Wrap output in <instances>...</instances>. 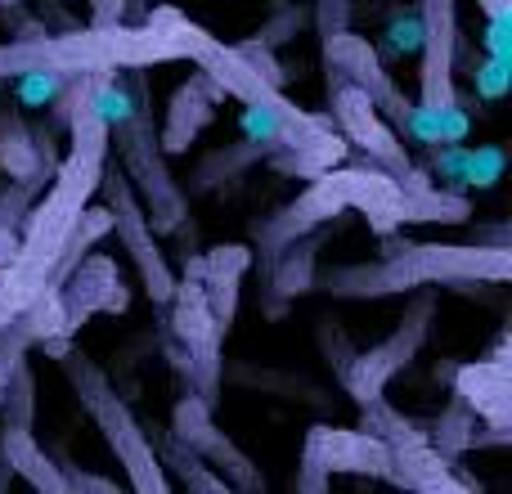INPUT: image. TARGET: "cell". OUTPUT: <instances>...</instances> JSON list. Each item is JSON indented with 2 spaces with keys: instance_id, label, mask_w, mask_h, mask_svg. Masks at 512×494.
<instances>
[{
  "instance_id": "17",
  "label": "cell",
  "mask_w": 512,
  "mask_h": 494,
  "mask_svg": "<svg viewBox=\"0 0 512 494\" xmlns=\"http://www.w3.org/2000/svg\"><path fill=\"white\" fill-rule=\"evenodd\" d=\"M0 463H5L14 477H23L32 490H50V494L68 490V477H63L59 463H50V454L36 445L32 427H5V432H0Z\"/></svg>"
},
{
  "instance_id": "20",
  "label": "cell",
  "mask_w": 512,
  "mask_h": 494,
  "mask_svg": "<svg viewBox=\"0 0 512 494\" xmlns=\"http://www.w3.org/2000/svg\"><path fill=\"white\" fill-rule=\"evenodd\" d=\"M9 81H14V104L18 108H50L54 99H63V90H68L72 77L59 72V68H27Z\"/></svg>"
},
{
  "instance_id": "10",
  "label": "cell",
  "mask_w": 512,
  "mask_h": 494,
  "mask_svg": "<svg viewBox=\"0 0 512 494\" xmlns=\"http://www.w3.org/2000/svg\"><path fill=\"white\" fill-rule=\"evenodd\" d=\"M171 436H176V441H185L194 454H203L212 468H221L225 486L261 490V472H256L248 454L234 450L230 436L212 423V405H207L203 396H194V391H189V396L180 400V405H176V432H171Z\"/></svg>"
},
{
  "instance_id": "25",
  "label": "cell",
  "mask_w": 512,
  "mask_h": 494,
  "mask_svg": "<svg viewBox=\"0 0 512 494\" xmlns=\"http://www.w3.org/2000/svg\"><path fill=\"white\" fill-rule=\"evenodd\" d=\"M486 32H481V45H486L490 59H508L512 63V9H499V14H486Z\"/></svg>"
},
{
  "instance_id": "4",
  "label": "cell",
  "mask_w": 512,
  "mask_h": 494,
  "mask_svg": "<svg viewBox=\"0 0 512 494\" xmlns=\"http://www.w3.org/2000/svg\"><path fill=\"white\" fill-rule=\"evenodd\" d=\"M324 68H328V90H333V86L364 90V95H369V104L378 108V113L387 117V122L396 126V135H400V126H405L409 113H414V99L396 86V77L382 68L378 50H373L364 36L346 32V27H342V32H328L324 36Z\"/></svg>"
},
{
  "instance_id": "16",
  "label": "cell",
  "mask_w": 512,
  "mask_h": 494,
  "mask_svg": "<svg viewBox=\"0 0 512 494\" xmlns=\"http://www.w3.org/2000/svg\"><path fill=\"white\" fill-rule=\"evenodd\" d=\"M221 90H216V81L207 77V72H198V77H189L185 86L176 90V99H171V108H167V122H162V135H158V144L167 153H176V149H185L189 140H194L198 131H203L207 122H212V113H216V104H221Z\"/></svg>"
},
{
  "instance_id": "5",
  "label": "cell",
  "mask_w": 512,
  "mask_h": 494,
  "mask_svg": "<svg viewBox=\"0 0 512 494\" xmlns=\"http://www.w3.org/2000/svg\"><path fill=\"white\" fill-rule=\"evenodd\" d=\"M99 189H104V198H108V212H113L117 239H122V247L131 252L135 270H140V279H144V292H149L158 306H167V297L176 292V274H171L167 256H162L158 239H153V225H149V216H144V203L135 198L131 180H126L122 171H108L104 167Z\"/></svg>"
},
{
  "instance_id": "22",
  "label": "cell",
  "mask_w": 512,
  "mask_h": 494,
  "mask_svg": "<svg viewBox=\"0 0 512 494\" xmlns=\"http://www.w3.org/2000/svg\"><path fill=\"white\" fill-rule=\"evenodd\" d=\"M158 463H176L189 490H230L225 486V477H216L212 472V463H203V454H194L185 441H176V436L167 441V459H158Z\"/></svg>"
},
{
  "instance_id": "14",
  "label": "cell",
  "mask_w": 512,
  "mask_h": 494,
  "mask_svg": "<svg viewBox=\"0 0 512 494\" xmlns=\"http://www.w3.org/2000/svg\"><path fill=\"white\" fill-rule=\"evenodd\" d=\"M248 265H252L248 247L225 243V247H212L207 256H194L189 270H185L203 283V297H207V306H212V315H216L221 328L234 324V310H239V283H243V274H248Z\"/></svg>"
},
{
  "instance_id": "2",
  "label": "cell",
  "mask_w": 512,
  "mask_h": 494,
  "mask_svg": "<svg viewBox=\"0 0 512 494\" xmlns=\"http://www.w3.org/2000/svg\"><path fill=\"white\" fill-rule=\"evenodd\" d=\"M63 373H68L72 391H77V400L86 405V414L95 418V427L104 432L108 450L117 454V463L126 468V481H131V490H167L171 481L162 477V463L158 454H153V441L149 432L140 427V418L126 409V400L113 391V382H108V373L99 369L95 360H86L81 351H68L63 346Z\"/></svg>"
},
{
  "instance_id": "18",
  "label": "cell",
  "mask_w": 512,
  "mask_h": 494,
  "mask_svg": "<svg viewBox=\"0 0 512 494\" xmlns=\"http://www.w3.org/2000/svg\"><path fill=\"white\" fill-rule=\"evenodd\" d=\"M432 176L441 185L454 189H490L499 176H504V149L486 144V149H459V144H445V153H436Z\"/></svg>"
},
{
  "instance_id": "13",
  "label": "cell",
  "mask_w": 512,
  "mask_h": 494,
  "mask_svg": "<svg viewBox=\"0 0 512 494\" xmlns=\"http://www.w3.org/2000/svg\"><path fill=\"white\" fill-rule=\"evenodd\" d=\"M346 207H342V198H337V189L328 185L324 176H315L310 180V189L297 198V203H288L274 221H265L261 225V252L265 256H279L283 247H292L301 239V234H310L315 225H324V221H333V216H342Z\"/></svg>"
},
{
  "instance_id": "8",
  "label": "cell",
  "mask_w": 512,
  "mask_h": 494,
  "mask_svg": "<svg viewBox=\"0 0 512 494\" xmlns=\"http://www.w3.org/2000/svg\"><path fill=\"white\" fill-rule=\"evenodd\" d=\"M432 315H436V297H418V306L409 310L396 328H391L387 342L369 346V351H360L351 364H346V373H342L346 391H351L360 405L364 400H373V396H382V387H387V382L396 378V373L405 369L418 351H423L427 328H432Z\"/></svg>"
},
{
  "instance_id": "15",
  "label": "cell",
  "mask_w": 512,
  "mask_h": 494,
  "mask_svg": "<svg viewBox=\"0 0 512 494\" xmlns=\"http://www.w3.org/2000/svg\"><path fill=\"white\" fill-rule=\"evenodd\" d=\"M0 171L9 180H36V185H45L54 171L50 144L23 122L18 104L9 99H0Z\"/></svg>"
},
{
  "instance_id": "23",
  "label": "cell",
  "mask_w": 512,
  "mask_h": 494,
  "mask_svg": "<svg viewBox=\"0 0 512 494\" xmlns=\"http://www.w3.org/2000/svg\"><path fill=\"white\" fill-rule=\"evenodd\" d=\"M472 86H477V95L486 99V104L504 99L508 86H512V63L508 59H490V54H486V59L472 68Z\"/></svg>"
},
{
  "instance_id": "19",
  "label": "cell",
  "mask_w": 512,
  "mask_h": 494,
  "mask_svg": "<svg viewBox=\"0 0 512 494\" xmlns=\"http://www.w3.org/2000/svg\"><path fill=\"white\" fill-rule=\"evenodd\" d=\"M468 131H472V117L463 104L432 108V104H418L414 99V113H409V122L400 126V140L427 144V149H445V144H463Z\"/></svg>"
},
{
  "instance_id": "28",
  "label": "cell",
  "mask_w": 512,
  "mask_h": 494,
  "mask_svg": "<svg viewBox=\"0 0 512 494\" xmlns=\"http://www.w3.org/2000/svg\"><path fill=\"white\" fill-rule=\"evenodd\" d=\"M14 252H18V230H5V225H0V265H5Z\"/></svg>"
},
{
  "instance_id": "11",
  "label": "cell",
  "mask_w": 512,
  "mask_h": 494,
  "mask_svg": "<svg viewBox=\"0 0 512 494\" xmlns=\"http://www.w3.org/2000/svg\"><path fill=\"white\" fill-rule=\"evenodd\" d=\"M454 400L477 414V423L490 427V441H508L512 423V364H508V337L495 346L490 360L463 364L454 378Z\"/></svg>"
},
{
  "instance_id": "21",
  "label": "cell",
  "mask_w": 512,
  "mask_h": 494,
  "mask_svg": "<svg viewBox=\"0 0 512 494\" xmlns=\"http://www.w3.org/2000/svg\"><path fill=\"white\" fill-rule=\"evenodd\" d=\"M297 252H288L279 261V270H274V292H279V297H297V292H306L310 283H315V256H319V243L315 239H306V234H301L297 243Z\"/></svg>"
},
{
  "instance_id": "24",
  "label": "cell",
  "mask_w": 512,
  "mask_h": 494,
  "mask_svg": "<svg viewBox=\"0 0 512 494\" xmlns=\"http://www.w3.org/2000/svg\"><path fill=\"white\" fill-rule=\"evenodd\" d=\"M423 45V18L418 14H396L387 27V50L391 54H418Z\"/></svg>"
},
{
  "instance_id": "3",
  "label": "cell",
  "mask_w": 512,
  "mask_h": 494,
  "mask_svg": "<svg viewBox=\"0 0 512 494\" xmlns=\"http://www.w3.org/2000/svg\"><path fill=\"white\" fill-rule=\"evenodd\" d=\"M108 135H117V153H122V176L131 180L135 198L144 203L153 230H176L180 216H185V194L171 180L167 162H162V144L153 135V108L149 95L135 104V113L122 126H113Z\"/></svg>"
},
{
  "instance_id": "6",
  "label": "cell",
  "mask_w": 512,
  "mask_h": 494,
  "mask_svg": "<svg viewBox=\"0 0 512 494\" xmlns=\"http://www.w3.org/2000/svg\"><path fill=\"white\" fill-rule=\"evenodd\" d=\"M328 104H333V117H328V122L337 126V135H342L346 144H355V149H360L373 167L391 171L396 180H423V171L409 162L405 140L396 135V126H391L387 117L369 104V95H364V90L333 86V99H328Z\"/></svg>"
},
{
  "instance_id": "1",
  "label": "cell",
  "mask_w": 512,
  "mask_h": 494,
  "mask_svg": "<svg viewBox=\"0 0 512 494\" xmlns=\"http://www.w3.org/2000/svg\"><path fill=\"white\" fill-rule=\"evenodd\" d=\"M508 247H468V243H387V261L342 265L324 274L333 297H391L423 283H508Z\"/></svg>"
},
{
  "instance_id": "9",
  "label": "cell",
  "mask_w": 512,
  "mask_h": 494,
  "mask_svg": "<svg viewBox=\"0 0 512 494\" xmlns=\"http://www.w3.org/2000/svg\"><path fill=\"white\" fill-rule=\"evenodd\" d=\"M423 18V68H418V104H459V86H454V59H459V0H423L418 5Z\"/></svg>"
},
{
  "instance_id": "27",
  "label": "cell",
  "mask_w": 512,
  "mask_h": 494,
  "mask_svg": "<svg viewBox=\"0 0 512 494\" xmlns=\"http://www.w3.org/2000/svg\"><path fill=\"white\" fill-rule=\"evenodd\" d=\"M90 5H95V18H90V23L108 27V23H122V14H126V5H131V0H90Z\"/></svg>"
},
{
  "instance_id": "29",
  "label": "cell",
  "mask_w": 512,
  "mask_h": 494,
  "mask_svg": "<svg viewBox=\"0 0 512 494\" xmlns=\"http://www.w3.org/2000/svg\"><path fill=\"white\" fill-rule=\"evenodd\" d=\"M0 5H18V0H0Z\"/></svg>"
},
{
  "instance_id": "7",
  "label": "cell",
  "mask_w": 512,
  "mask_h": 494,
  "mask_svg": "<svg viewBox=\"0 0 512 494\" xmlns=\"http://www.w3.org/2000/svg\"><path fill=\"white\" fill-rule=\"evenodd\" d=\"M301 490H324L333 472H364V477H387L391 450L373 432L355 427H310L306 454H301Z\"/></svg>"
},
{
  "instance_id": "12",
  "label": "cell",
  "mask_w": 512,
  "mask_h": 494,
  "mask_svg": "<svg viewBox=\"0 0 512 494\" xmlns=\"http://www.w3.org/2000/svg\"><path fill=\"white\" fill-rule=\"evenodd\" d=\"M59 301H63V333L68 337L77 333L90 315H99V310H122L126 288H122V279H117V265L99 252H86L72 265L68 279H63Z\"/></svg>"
},
{
  "instance_id": "26",
  "label": "cell",
  "mask_w": 512,
  "mask_h": 494,
  "mask_svg": "<svg viewBox=\"0 0 512 494\" xmlns=\"http://www.w3.org/2000/svg\"><path fill=\"white\" fill-rule=\"evenodd\" d=\"M346 27V0H324L319 5V32H342Z\"/></svg>"
}]
</instances>
